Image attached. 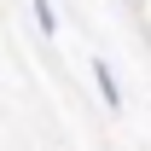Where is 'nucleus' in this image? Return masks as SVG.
Returning <instances> with one entry per match:
<instances>
[{
    "instance_id": "nucleus-1",
    "label": "nucleus",
    "mask_w": 151,
    "mask_h": 151,
    "mask_svg": "<svg viewBox=\"0 0 151 151\" xmlns=\"http://www.w3.org/2000/svg\"><path fill=\"white\" fill-rule=\"evenodd\" d=\"M93 81H99V99H105L111 111H122V81H116V70L105 58H93Z\"/></svg>"
},
{
    "instance_id": "nucleus-2",
    "label": "nucleus",
    "mask_w": 151,
    "mask_h": 151,
    "mask_svg": "<svg viewBox=\"0 0 151 151\" xmlns=\"http://www.w3.org/2000/svg\"><path fill=\"white\" fill-rule=\"evenodd\" d=\"M29 6H35V23H41V35L52 41V35H58V12H52V0H29Z\"/></svg>"
}]
</instances>
